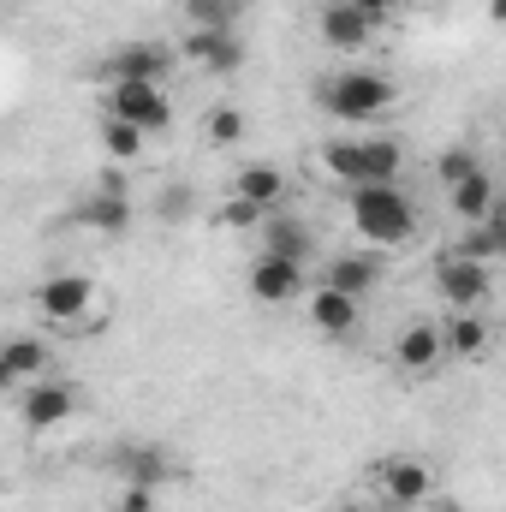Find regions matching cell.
I'll return each instance as SVG.
<instances>
[{"label":"cell","mask_w":506,"mask_h":512,"mask_svg":"<svg viewBox=\"0 0 506 512\" xmlns=\"http://www.w3.org/2000/svg\"><path fill=\"white\" fill-rule=\"evenodd\" d=\"M352 227L370 251H399L417 239V203L399 185H358L352 191Z\"/></svg>","instance_id":"cell-1"},{"label":"cell","mask_w":506,"mask_h":512,"mask_svg":"<svg viewBox=\"0 0 506 512\" xmlns=\"http://www.w3.org/2000/svg\"><path fill=\"white\" fill-rule=\"evenodd\" d=\"M322 108L334 114V120H346V126H376L393 114V102H399V84L387 78V72H370V66H346V72H334V78H322Z\"/></svg>","instance_id":"cell-2"},{"label":"cell","mask_w":506,"mask_h":512,"mask_svg":"<svg viewBox=\"0 0 506 512\" xmlns=\"http://www.w3.org/2000/svg\"><path fill=\"white\" fill-rule=\"evenodd\" d=\"M322 167L334 179H346L352 191L358 185H393L405 167V149L393 137H334V143H322Z\"/></svg>","instance_id":"cell-3"},{"label":"cell","mask_w":506,"mask_h":512,"mask_svg":"<svg viewBox=\"0 0 506 512\" xmlns=\"http://www.w3.org/2000/svg\"><path fill=\"white\" fill-rule=\"evenodd\" d=\"M435 292L453 310H483L489 292H495V274H489V262H477V256H465L453 245V251L435 256Z\"/></svg>","instance_id":"cell-4"},{"label":"cell","mask_w":506,"mask_h":512,"mask_svg":"<svg viewBox=\"0 0 506 512\" xmlns=\"http://www.w3.org/2000/svg\"><path fill=\"white\" fill-rule=\"evenodd\" d=\"M102 114H108V120H126V126H137V131H149V137L173 126V102H167L161 84H108Z\"/></svg>","instance_id":"cell-5"},{"label":"cell","mask_w":506,"mask_h":512,"mask_svg":"<svg viewBox=\"0 0 506 512\" xmlns=\"http://www.w3.org/2000/svg\"><path fill=\"white\" fill-rule=\"evenodd\" d=\"M376 489L387 507H423L435 495V471L429 459H411V453H387L376 465Z\"/></svg>","instance_id":"cell-6"},{"label":"cell","mask_w":506,"mask_h":512,"mask_svg":"<svg viewBox=\"0 0 506 512\" xmlns=\"http://www.w3.org/2000/svg\"><path fill=\"white\" fill-rule=\"evenodd\" d=\"M96 72H102L108 84H161V78L173 72V48H161V42H126V48H114Z\"/></svg>","instance_id":"cell-7"},{"label":"cell","mask_w":506,"mask_h":512,"mask_svg":"<svg viewBox=\"0 0 506 512\" xmlns=\"http://www.w3.org/2000/svg\"><path fill=\"white\" fill-rule=\"evenodd\" d=\"M36 310L48 322H84L96 310V280L90 274H48L36 286Z\"/></svg>","instance_id":"cell-8"},{"label":"cell","mask_w":506,"mask_h":512,"mask_svg":"<svg viewBox=\"0 0 506 512\" xmlns=\"http://www.w3.org/2000/svg\"><path fill=\"white\" fill-rule=\"evenodd\" d=\"M72 411H78V387L72 382H48V376H42V382H30L18 393V417H24V429H36V435H42V429H60Z\"/></svg>","instance_id":"cell-9"},{"label":"cell","mask_w":506,"mask_h":512,"mask_svg":"<svg viewBox=\"0 0 506 512\" xmlns=\"http://www.w3.org/2000/svg\"><path fill=\"white\" fill-rule=\"evenodd\" d=\"M108 465L120 471V483H137V489H161V483L179 471L161 441H120V447L108 453Z\"/></svg>","instance_id":"cell-10"},{"label":"cell","mask_w":506,"mask_h":512,"mask_svg":"<svg viewBox=\"0 0 506 512\" xmlns=\"http://www.w3.org/2000/svg\"><path fill=\"white\" fill-rule=\"evenodd\" d=\"M316 36H322V48H334V54H364V48L376 42V18L358 12V6H346V0H334V6H322Z\"/></svg>","instance_id":"cell-11"},{"label":"cell","mask_w":506,"mask_h":512,"mask_svg":"<svg viewBox=\"0 0 506 512\" xmlns=\"http://www.w3.org/2000/svg\"><path fill=\"white\" fill-rule=\"evenodd\" d=\"M179 54H185L191 66L215 72V78H233V72L245 66V42H239V30H185Z\"/></svg>","instance_id":"cell-12"},{"label":"cell","mask_w":506,"mask_h":512,"mask_svg":"<svg viewBox=\"0 0 506 512\" xmlns=\"http://www.w3.org/2000/svg\"><path fill=\"white\" fill-rule=\"evenodd\" d=\"M256 304H298L304 298V262H286V256H256L251 274H245Z\"/></svg>","instance_id":"cell-13"},{"label":"cell","mask_w":506,"mask_h":512,"mask_svg":"<svg viewBox=\"0 0 506 512\" xmlns=\"http://www.w3.org/2000/svg\"><path fill=\"white\" fill-rule=\"evenodd\" d=\"M48 364H54L48 340L18 334V340H6V352H0V387H6V393H24L30 382H42V376H48Z\"/></svg>","instance_id":"cell-14"},{"label":"cell","mask_w":506,"mask_h":512,"mask_svg":"<svg viewBox=\"0 0 506 512\" xmlns=\"http://www.w3.org/2000/svg\"><path fill=\"white\" fill-rule=\"evenodd\" d=\"M381 274H387L381 251H346V256H328L322 286H334V292H346V298H370L381 286Z\"/></svg>","instance_id":"cell-15"},{"label":"cell","mask_w":506,"mask_h":512,"mask_svg":"<svg viewBox=\"0 0 506 512\" xmlns=\"http://www.w3.org/2000/svg\"><path fill=\"white\" fill-rule=\"evenodd\" d=\"M310 322H316L322 340H352L358 322H364V298H346L334 286H316L310 292Z\"/></svg>","instance_id":"cell-16"},{"label":"cell","mask_w":506,"mask_h":512,"mask_svg":"<svg viewBox=\"0 0 506 512\" xmlns=\"http://www.w3.org/2000/svg\"><path fill=\"white\" fill-rule=\"evenodd\" d=\"M441 358H447V328H435V322H411V328L393 340V364H399L405 376H429Z\"/></svg>","instance_id":"cell-17"},{"label":"cell","mask_w":506,"mask_h":512,"mask_svg":"<svg viewBox=\"0 0 506 512\" xmlns=\"http://www.w3.org/2000/svg\"><path fill=\"white\" fill-rule=\"evenodd\" d=\"M262 256L310 262V256H316V233H310V221H298L292 209H274V215L262 221Z\"/></svg>","instance_id":"cell-18"},{"label":"cell","mask_w":506,"mask_h":512,"mask_svg":"<svg viewBox=\"0 0 506 512\" xmlns=\"http://www.w3.org/2000/svg\"><path fill=\"white\" fill-rule=\"evenodd\" d=\"M495 203H501V191H495V173H489V167H477L471 179H459V185L447 191V209H453L465 227L489 221V215H495Z\"/></svg>","instance_id":"cell-19"},{"label":"cell","mask_w":506,"mask_h":512,"mask_svg":"<svg viewBox=\"0 0 506 512\" xmlns=\"http://www.w3.org/2000/svg\"><path fill=\"white\" fill-rule=\"evenodd\" d=\"M233 197H239V203H256L262 215H274V209L286 203V173H280V167H268V161H251V167H239Z\"/></svg>","instance_id":"cell-20"},{"label":"cell","mask_w":506,"mask_h":512,"mask_svg":"<svg viewBox=\"0 0 506 512\" xmlns=\"http://www.w3.org/2000/svg\"><path fill=\"white\" fill-rule=\"evenodd\" d=\"M489 346H495V334H489L483 310H453V322H447V358L477 364V358H489Z\"/></svg>","instance_id":"cell-21"},{"label":"cell","mask_w":506,"mask_h":512,"mask_svg":"<svg viewBox=\"0 0 506 512\" xmlns=\"http://www.w3.org/2000/svg\"><path fill=\"white\" fill-rule=\"evenodd\" d=\"M78 221H84V227H96V233H126V227H131V197H126V191L96 185V197H84V203H78Z\"/></svg>","instance_id":"cell-22"},{"label":"cell","mask_w":506,"mask_h":512,"mask_svg":"<svg viewBox=\"0 0 506 512\" xmlns=\"http://www.w3.org/2000/svg\"><path fill=\"white\" fill-rule=\"evenodd\" d=\"M459 251H465V256H477V262H501V256H506V203H495V215H489V221L465 227Z\"/></svg>","instance_id":"cell-23"},{"label":"cell","mask_w":506,"mask_h":512,"mask_svg":"<svg viewBox=\"0 0 506 512\" xmlns=\"http://www.w3.org/2000/svg\"><path fill=\"white\" fill-rule=\"evenodd\" d=\"M191 30H233V18L245 12V0H179Z\"/></svg>","instance_id":"cell-24"},{"label":"cell","mask_w":506,"mask_h":512,"mask_svg":"<svg viewBox=\"0 0 506 512\" xmlns=\"http://www.w3.org/2000/svg\"><path fill=\"white\" fill-rule=\"evenodd\" d=\"M96 131H102V149H108L114 161H137V155H143V137H149V131L126 126V120H108V114H102Z\"/></svg>","instance_id":"cell-25"},{"label":"cell","mask_w":506,"mask_h":512,"mask_svg":"<svg viewBox=\"0 0 506 512\" xmlns=\"http://www.w3.org/2000/svg\"><path fill=\"white\" fill-rule=\"evenodd\" d=\"M483 161H477V149H465V143H453V149H441V161H435V173H441V185L453 191L459 179H471Z\"/></svg>","instance_id":"cell-26"},{"label":"cell","mask_w":506,"mask_h":512,"mask_svg":"<svg viewBox=\"0 0 506 512\" xmlns=\"http://www.w3.org/2000/svg\"><path fill=\"white\" fill-rule=\"evenodd\" d=\"M239 137H245V114H239L233 102L209 108V143H239Z\"/></svg>","instance_id":"cell-27"},{"label":"cell","mask_w":506,"mask_h":512,"mask_svg":"<svg viewBox=\"0 0 506 512\" xmlns=\"http://www.w3.org/2000/svg\"><path fill=\"white\" fill-rule=\"evenodd\" d=\"M221 221H227V227H262V221H268V215H262V209H256V203H239V197H233V203H227V209H221Z\"/></svg>","instance_id":"cell-28"},{"label":"cell","mask_w":506,"mask_h":512,"mask_svg":"<svg viewBox=\"0 0 506 512\" xmlns=\"http://www.w3.org/2000/svg\"><path fill=\"white\" fill-rule=\"evenodd\" d=\"M149 507H155V489H137V483L120 489V512H149Z\"/></svg>","instance_id":"cell-29"},{"label":"cell","mask_w":506,"mask_h":512,"mask_svg":"<svg viewBox=\"0 0 506 512\" xmlns=\"http://www.w3.org/2000/svg\"><path fill=\"white\" fill-rule=\"evenodd\" d=\"M346 6H358V12H370V18H393V12H399V6H405V0H346Z\"/></svg>","instance_id":"cell-30"},{"label":"cell","mask_w":506,"mask_h":512,"mask_svg":"<svg viewBox=\"0 0 506 512\" xmlns=\"http://www.w3.org/2000/svg\"><path fill=\"white\" fill-rule=\"evenodd\" d=\"M161 215L179 221V215H185V191H167V197H161Z\"/></svg>","instance_id":"cell-31"},{"label":"cell","mask_w":506,"mask_h":512,"mask_svg":"<svg viewBox=\"0 0 506 512\" xmlns=\"http://www.w3.org/2000/svg\"><path fill=\"white\" fill-rule=\"evenodd\" d=\"M376 512H411V507H387V501H381V507Z\"/></svg>","instance_id":"cell-32"},{"label":"cell","mask_w":506,"mask_h":512,"mask_svg":"<svg viewBox=\"0 0 506 512\" xmlns=\"http://www.w3.org/2000/svg\"><path fill=\"white\" fill-rule=\"evenodd\" d=\"M495 18H506V0H495Z\"/></svg>","instance_id":"cell-33"}]
</instances>
